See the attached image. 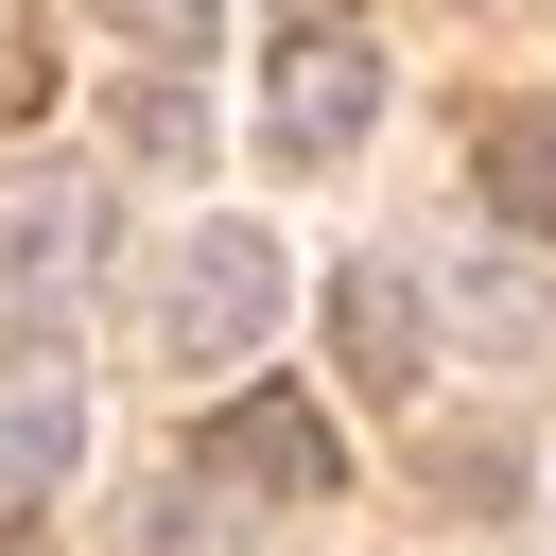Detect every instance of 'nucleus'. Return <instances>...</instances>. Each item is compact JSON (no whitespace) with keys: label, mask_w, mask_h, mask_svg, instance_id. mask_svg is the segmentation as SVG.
<instances>
[{"label":"nucleus","mask_w":556,"mask_h":556,"mask_svg":"<svg viewBox=\"0 0 556 556\" xmlns=\"http://www.w3.org/2000/svg\"><path fill=\"white\" fill-rule=\"evenodd\" d=\"M104 278V191L87 174H0V330H52Z\"/></svg>","instance_id":"obj_1"},{"label":"nucleus","mask_w":556,"mask_h":556,"mask_svg":"<svg viewBox=\"0 0 556 556\" xmlns=\"http://www.w3.org/2000/svg\"><path fill=\"white\" fill-rule=\"evenodd\" d=\"M278 330V243L261 226H191V261H174V295H156V348L174 365H243Z\"/></svg>","instance_id":"obj_2"},{"label":"nucleus","mask_w":556,"mask_h":556,"mask_svg":"<svg viewBox=\"0 0 556 556\" xmlns=\"http://www.w3.org/2000/svg\"><path fill=\"white\" fill-rule=\"evenodd\" d=\"M261 122H278V156H348V139L382 122V52H365V35H278Z\"/></svg>","instance_id":"obj_3"},{"label":"nucleus","mask_w":556,"mask_h":556,"mask_svg":"<svg viewBox=\"0 0 556 556\" xmlns=\"http://www.w3.org/2000/svg\"><path fill=\"white\" fill-rule=\"evenodd\" d=\"M208 469H226V486H278V504H330V486H348V452H330V417H313L295 382H243V400L208 417Z\"/></svg>","instance_id":"obj_4"},{"label":"nucleus","mask_w":556,"mask_h":556,"mask_svg":"<svg viewBox=\"0 0 556 556\" xmlns=\"http://www.w3.org/2000/svg\"><path fill=\"white\" fill-rule=\"evenodd\" d=\"M70 452H87V382L52 348H0V486H52Z\"/></svg>","instance_id":"obj_5"},{"label":"nucleus","mask_w":556,"mask_h":556,"mask_svg":"<svg viewBox=\"0 0 556 556\" xmlns=\"http://www.w3.org/2000/svg\"><path fill=\"white\" fill-rule=\"evenodd\" d=\"M330 330H348V382L365 400H417V295H400V261H365V278H330Z\"/></svg>","instance_id":"obj_6"},{"label":"nucleus","mask_w":556,"mask_h":556,"mask_svg":"<svg viewBox=\"0 0 556 556\" xmlns=\"http://www.w3.org/2000/svg\"><path fill=\"white\" fill-rule=\"evenodd\" d=\"M486 208L504 226H556V104H504L486 122Z\"/></svg>","instance_id":"obj_7"},{"label":"nucleus","mask_w":556,"mask_h":556,"mask_svg":"<svg viewBox=\"0 0 556 556\" xmlns=\"http://www.w3.org/2000/svg\"><path fill=\"white\" fill-rule=\"evenodd\" d=\"M122 139L174 174V156H208V104H191V70H122Z\"/></svg>","instance_id":"obj_8"},{"label":"nucleus","mask_w":556,"mask_h":556,"mask_svg":"<svg viewBox=\"0 0 556 556\" xmlns=\"http://www.w3.org/2000/svg\"><path fill=\"white\" fill-rule=\"evenodd\" d=\"M104 17H122V52H156V70L208 52V0H104Z\"/></svg>","instance_id":"obj_9"},{"label":"nucleus","mask_w":556,"mask_h":556,"mask_svg":"<svg viewBox=\"0 0 556 556\" xmlns=\"http://www.w3.org/2000/svg\"><path fill=\"white\" fill-rule=\"evenodd\" d=\"M278 17H295V35H348V0H278Z\"/></svg>","instance_id":"obj_10"}]
</instances>
